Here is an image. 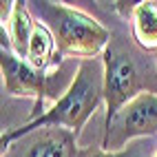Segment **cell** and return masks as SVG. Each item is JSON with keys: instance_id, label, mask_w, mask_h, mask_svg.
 Here are the masks:
<instances>
[{"instance_id": "5b68a950", "label": "cell", "mask_w": 157, "mask_h": 157, "mask_svg": "<svg viewBox=\"0 0 157 157\" xmlns=\"http://www.w3.org/2000/svg\"><path fill=\"white\" fill-rule=\"evenodd\" d=\"M157 133V93H142L131 100L111 122H104V151H122L135 140Z\"/></svg>"}, {"instance_id": "7c38bea8", "label": "cell", "mask_w": 157, "mask_h": 157, "mask_svg": "<svg viewBox=\"0 0 157 157\" xmlns=\"http://www.w3.org/2000/svg\"><path fill=\"white\" fill-rule=\"evenodd\" d=\"M155 157H157V146H155Z\"/></svg>"}, {"instance_id": "ba28073f", "label": "cell", "mask_w": 157, "mask_h": 157, "mask_svg": "<svg viewBox=\"0 0 157 157\" xmlns=\"http://www.w3.org/2000/svg\"><path fill=\"white\" fill-rule=\"evenodd\" d=\"M131 33H133V42L142 51L157 53V2L155 0H142V2L133 5Z\"/></svg>"}, {"instance_id": "7a4b0ae2", "label": "cell", "mask_w": 157, "mask_h": 157, "mask_svg": "<svg viewBox=\"0 0 157 157\" xmlns=\"http://www.w3.org/2000/svg\"><path fill=\"white\" fill-rule=\"evenodd\" d=\"M104 67V106L111 122L131 100L142 93H157V64L146 62V51L124 36H111L102 53Z\"/></svg>"}, {"instance_id": "8fae6325", "label": "cell", "mask_w": 157, "mask_h": 157, "mask_svg": "<svg viewBox=\"0 0 157 157\" xmlns=\"http://www.w3.org/2000/svg\"><path fill=\"white\" fill-rule=\"evenodd\" d=\"M153 58H155V64H157V53H155V56H153Z\"/></svg>"}, {"instance_id": "30bf717a", "label": "cell", "mask_w": 157, "mask_h": 157, "mask_svg": "<svg viewBox=\"0 0 157 157\" xmlns=\"http://www.w3.org/2000/svg\"><path fill=\"white\" fill-rule=\"evenodd\" d=\"M86 157H155V151L151 148L148 137H146V140L131 142L126 148H122V151H104V148L89 151Z\"/></svg>"}, {"instance_id": "9c48e42d", "label": "cell", "mask_w": 157, "mask_h": 157, "mask_svg": "<svg viewBox=\"0 0 157 157\" xmlns=\"http://www.w3.org/2000/svg\"><path fill=\"white\" fill-rule=\"evenodd\" d=\"M25 60L31 62V64L38 67V69H44V71H49L51 67H56L60 62L56 38L42 22H36V29H33V36L29 40V49H27Z\"/></svg>"}, {"instance_id": "8992f818", "label": "cell", "mask_w": 157, "mask_h": 157, "mask_svg": "<svg viewBox=\"0 0 157 157\" xmlns=\"http://www.w3.org/2000/svg\"><path fill=\"white\" fill-rule=\"evenodd\" d=\"M78 135L67 128H40L20 140L11 157H80Z\"/></svg>"}, {"instance_id": "6da1fadb", "label": "cell", "mask_w": 157, "mask_h": 157, "mask_svg": "<svg viewBox=\"0 0 157 157\" xmlns=\"http://www.w3.org/2000/svg\"><path fill=\"white\" fill-rule=\"evenodd\" d=\"M104 104V67L102 58L98 60H84L78 64V71L69 86L64 89L62 98L56 100L51 106L38 115L36 120H29L27 124L18 128H11L2 133L0 146L2 153L11 148L13 142H20L29 133L40 131V128H67L71 133L80 135L84 128L86 120Z\"/></svg>"}, {"instance_id": "3957f363", "label": "cell", "mask_w": 157, "mask_h": 157, "mask_svg": "<svg viewBox=\"0 0 157 157\" xmlns=\"http://www.w3.org/2000/svg\"><path fill=\"white\" fill-rule=\"evenodd\" d=\"M31 9L53 33L58 58L98 60L111 42V31L93 16L62 2H33Z\"/></svg>"}, {"instance_id": "52a82bcc", "label": "cell", "mask_w": 157, "mask_h": 157, "mask_svg": "<svg viewBox=\"0 0 157 157\" xmlns=\"http://www.w3.org/2000/svg\"><path fill=\"white\" fill-rule=\"evenodd\" d=\"M36 29V20L31 16L29 2H11L9 7V18L7 22H2V42H7L13 49V53L20 58H27V49H29V40L33 36Z\"/></svg>"}, {"instance_id": "277c9868", "label": "cell", "mask_w": 157, "mask_h": 157, "mask_svg": "<svg viewBox=\"0 0 157 157\" xmlns=\"http://www.w3.org/2000/svg\"><path fill=\"white\" fill-rule=\"evenodd\" d=\"M0 69H2V82L5 91L13 98H33V111H31V120L42 115L44 100H60L62 95L56 89V75L44 69L33 67L25 58L13 53V49L7 42H2L0 49Z\"/></svg>"}]
</instances>
